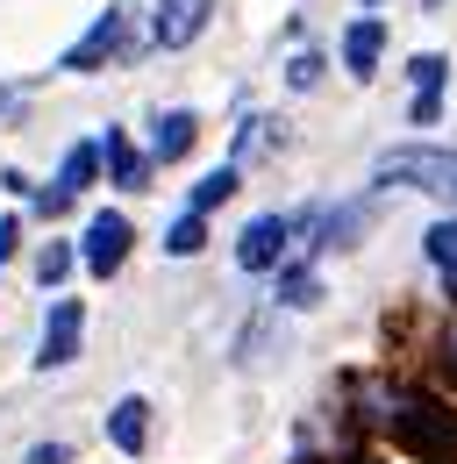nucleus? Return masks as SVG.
Segmentation results:
<instances>
[{
  "mask_svg": "<svg viewBox=\"0 0 457 464\" xmlns=\"http://www.w3.org/2000/svg\"><path fill=\"white\" fill-rule=\"evenodd\" d=\"M208 7H215V0H158V44H165V51H186V44L208 29Z\"/></svg>",
  "mask_w": 457,
  "mask_h": 464,
  "instance_id": "7",
  "label": "nucleus"
},
{
  "mask_svg": "<svg viewBox=\"0 0 457 464\" xmlns=\"http://www.w3.org/2000/svg\"><path fill=\"white\" fill-rule=\"evenodd\" d=\"M122 257H129V222H122V215H93V222H86V272H101V279H108V272H122Z\"/></svg>",
  "mask_w": 457,
  "mask_h": 464,
  "instance_id": "5",
  "label": "nucleus"
},
{
  "mask_svg": "<svg viewBox=\"0 0 457 464\" xmlns=\"http://www.w3.org/2000/svg\"><path fill=\"white\" fill-rule=\"evenodd\" d=\"M193 136H200V121L186 115V108H171V115L158 121V143H151V150H158V158H186V150H193Z\"/></svg>",
  "mask_w": 457,
  "mask_h": 464,
  "instance_id": "12",
  "label": "nucleus"
},
{
  "mask_svg": "<svg viewBox=\"0 0 457 464\" xmlns=\"http://www.w3.org/2000/svg\"><path fill=\"white\" fill-rule=\"evenodd\" d=\"M64 272H72V243H44V250H36V279H44V286H57Z\"/></svg>",
  "mask_w": 457,
  "mask_h": 464,
  "instance_id": "17",
  "label": "nucleus"
},
{
  "mask_svg": "<svg viewBox=\"0 0 457 464\" xmlns=\"http://www.w3.org/2000/svg\"><path fill=\"white\" fill-rule=\"evenodd\" d=\"M286 236H293L286 215H258L250 229L236 236V265H243V272H272V265L286 257Z\"/></svg>",
  "mask_w": 457,
  "mask_h": 464,
  "instance_id": "4",
  "label": "nucleus"
},
{
  "mask_svg": "<svg viewBox=\"0 0 457 464\" xmlns=\"http://www.w3.org/2000/svg\"><path fill=\"white\" fill-rule=\"evenodd\" d=\"M143 436H151V407L136 401V393H129V401H114V414H108V443L122 450V458H136V450H143Z\"/></svg>",
  "mask_w": 457,
  "mask_h": 464,
  "instance_id": "10",
  "label": "nucleus"
},
{
  "mask_svg": "<svg viewBox=\"0 0 457 464\" xmlns=\"http://www.w3.org/2000/svg\"><path fill=\"white\" fill-rule=\"evenodd\" d=\"M15 243H22V222L7 215V222H0V257H15Z\"/></svg>",
  "mask_w": 457,
  "mask_h": 464,
  "instance_id": "21",
  "label": "nucleus"
},
{
  "mask_svg": "<svg viewBox=\"0 0 457 464\" xmlns=\"http://www.w3.org/2000/svg\"><path fill=\"white\" fill-rule=\"evenodd\" d=\"M379 421L394 429L400 450L429 464H457V414L443 401H422V393H379Z\"/></svg>",
  "mask_w": 457,
  "mask_h": 464,
  "instance_id": "1",
  "label": "nucleus"
},
{
  "mask_svg": "<svg viewBox=\"0 0 457 464\" xmlns=\"http://www.w3.org/2000/svg\"><path fill=\"white\" fill-rule=\"evenodd\" d=\"M101 158H108L101 143H79V150H64V172H57L51 193H36V208H44V215H57V208H64L79 186H93V179H101Z\"/></svg>",
  "mask_w": 457,
  "mask_h": 464,
  "instance_id": "6",
  "label": "nucleus"
},
{
  "mask_svg": "<svg viewBox=\"0 0 457 464\" xmlns=\"http://www.w3.org/2000/svg\"><path fill=\"white\" fill-rule=\"evenodd\" d=\"M200 243H208V215H193V208H186V215H179V222H171V236H165V250H171V257H193V250H200Z\"/></svg>",
  "mask_w": 457,
  "mask_h": 464,
  "instance_id": "14",
  "label": "nucleus"
},
{
  "mask_svg": "<svg viewBox=\"0 0 457 464\" xmlns=\"http://www.w3.org/2000/svg\"><path fill=\"white\" fill-rule=\"evenodd\" d=\"M365 7H379V0H365Z\"/></svg>",
  "mask_w": 457,
  "mask_h": 464,
  "instance_id": "23",
  "label": "nucleus"
},
{
  "mask_svg": "<svg viewBox=\"0 0 457 464\" xmlns=\"http://www.w3.org/2000/svg\"><path fill=\"white\" fill-rule=\"evenodd\" d=\"M379 51H386V22H379V14H357V22L343 29V64H350L357 79H372Z\"/></svg>",
  "mask_w": 457,
  "mask_h": 464,
  "instance_id": "8",
  "label": "nucleus"
},
{
  "mask_svg": "<svg viewBox=\"0 0 457 464\" xmlns=\"http://www.w3.org/2000/svg\"><path fill=\"white\" fill-rule=\"evenodd\" d=\"M79 336H86V307L79 300H57L51 322H44V350H36V372H64L79 357Z\"/></svg>",
  "mask_w": 457,
  "mask_h": 464,
  "instance_id": "3",
  "label": "nucleus"
},
{
  "mask_svg": "<svg viewBox=\"0 0 457 464\" xmlns=\"http://www.w3.org/2000/svg\"><path fill=\"white\" fill-rule=\"evenodd\" d=\"M315 293H322V286H315V272H307V265L279 272V300H286V307H315Z\"/></svg>",
  "mask_w": 457,
  "mask_h": 464,
  "instance_id": "16",
  "label": "nucleus"
},
{
  "mask_svg": "<svg viewBox=\"0 0 457 464\" xmlns=\"http://www.w3.org/2000/svg\"><path fill=\"white\" fill-rule=\"evenodd\" d=\"M407 72H414V93H443V79H451V64L436 58V51H429V58H414Z\"/></svg>",
  "mask_w": 457,
  "mask_h": 464,
  "instance_id": "18",
  "label": "nucleus"
},
{
  "mask_svg": "<svg viewBox=\"0 0 457 464\" xmlns=\"http://www.w3.org/2000/svg\"><path fill=\"white\" fill-rule=\"evenodd\" d=\"M101 150H108V172H114V186H129V193H136V186H143V179H151V158H143V150H129V143H122V136H101Z\"/></svg>",
  "mask_w": 457,
  "mask_h": 464,
  "instance_id": "11",
  "label": "nucleus"
},
{
  "mask_svg": "<svg viewBox=\"0 0 457 464\" xmlns=\"http://www.w3.org/2000/svg\"><path fill=\"white\" fill-rule=\"evenodd\" d=\"M315 79H322V58H315V51H300V58L286 64V86H315Z\"/></svg>",
  "mask_w": 457,
  "mask_h": 464,
  "instance_id": "19",
  "label": "nucleus"
},
{
  "mask_svg": "<svg viewBox=\"0 0 457 464\" xmlns=\"http://www.w3.org/2000/svg\"><path fill=\"white\" fill-rule=\"evenodd\" d=\"M22 464H64V443H36V450H29Z\"/></svg>",
  "mask_w": 457,
  "mask_h": 464,
  "instance_id": "20",
  "label": "nucleus"
},
{
  "mask_svg": "<svg viewBox=\"0 0 457 464\" xmlns=\"http://www.w3.org/2000/svg\"><path fill=\"white\" fill-rule=\"evenodd\" d=\"M114 51H122V7H108V14H101V22L86 29V44H79V51L64 58V72H101Z\"/></svg>",
  "mask_w": 457,
  "mask_h": 464,
  "instance_id": "9",
  "label": "nucleus"
},
{
  "mask_svg": "<svg viewBox=\"0 0 457 464\" xmlns=\"http://www.w3.org/2000/svg\"><path fill=\"white\" fill-rule=\"evenodd\" d=\"M422 250H429V265L443 272V286H451V300H457V222H436Z\"/></svg>",
  "mask_w": 457,
  "mask_h": 464,
  "instance_id": "13",
  "label": "nucleus"
},
{
  "mask_svg": "<svg viewBox=\"0 0 457 464\" xmlns=\"http://www.w3.org/2000/svg\"><path fill=\"white\" fill-rule=\"evenodd\" d=\"M379 186H422V193H457V150H386L372 165Z\"/></svg>",
  "mask_w": 457,
  "mask_h": 464,
  "instance_id": "2",
  "label": "nucleus"
},
{
  "mask_svg": "<svg viewBox=\"0 0 457 464\" xmlns=\"http://www.w3.org/2000/svg\"><path fill=\"white\" fill-rule=\"evenodd\" d=\"M228 193H236V165H222V172H208L200 186H193V215H208V208H222Z\"/></svg>",
  "mask_w": 457,
  "mask_h": 464,
  "instance_id": "15",
  "label": "nucleus"
},
{
  "mask_svg": "<svg viewBox=\"0 0 457 464\" xmlns=\"http://www.w3.org/2000/svg\"><path fill=\"white\" fill-rule=\"evenodd\" d=\"M443 372L457 379V322H451V336H443Z\"/></svg>",
  "mask_w": 457,
  "mask_h": 464,
  "instance_id": "22",
  "label": "nucleus"
}]
</instances>
